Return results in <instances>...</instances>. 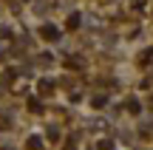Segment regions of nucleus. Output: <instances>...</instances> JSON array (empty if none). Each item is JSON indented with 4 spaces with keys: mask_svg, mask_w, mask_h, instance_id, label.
Wrapping results in <instances>:
<instances>
[{
    "mask_svg": "<svg viewBox=\"0 0 153 150\" xmlns=\"http://www.w3.org/2000/svg\"><path fill=\"white\" fill-rule=\"evenodd\" d=\"M43 37L45 40H60V31H57L54 26H43Z\"/></svg>",
    "mask_w": 153,
    "mask_h": 150,
    "instance_id": "1",
    "label": "nucleus"
},
{
    "mask_svg": "<svg viewBox=\"0 0 153 150\" xmlns=\"http://www.w3.org/2000/svg\"><path fill=\"white\" fill-rule=\"evenodd\" d=\"M76 26H79V14H71L68 17V28H76Z\"/></svg>",
    "mask_w": 153,
    "mask_h": 150,
    "instance_id": "2",
    "label": "nucleus"
}]
</instances>
